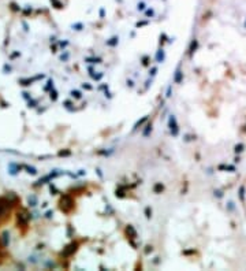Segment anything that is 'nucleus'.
Segmentation results:
<instances>
[{"mask_svg": "<svg viewBox=\"0 0 246 271\" xmlns=\"http://www.w3.org/2000/svg\"><path fill=\"white\" fill-rule=\"evenodd\" d=\"M242 149H243V145H242V144H239V145H237V147H235V152H241Z\"/></svg>", "mask_w": 246, "mask_h": 271, "instance_id": "1", "label": "nucleus"}]
</instances>
